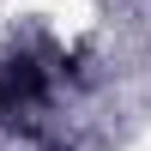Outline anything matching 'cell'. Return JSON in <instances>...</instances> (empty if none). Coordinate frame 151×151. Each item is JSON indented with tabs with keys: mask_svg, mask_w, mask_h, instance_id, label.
<instances>
[{
	"mask_svg": "<svg viewBox=\"0 0 151 151\" xmlns=\"http://www.w3.org/2000/svg\"><path fill=\"white\" fill-rule=\"evenodd\" d=\"M36 103H42V67L30 55L0 60V121H24Z\"/></svg>",
	"mask_w": 151,
	"mask_h": 151,
	"instance_id": "cell-1",
	"label": "cell"
},
{
	"mask_svg": "<svg viewBox=\"0 0 151 151\" xmlns=\"http://www.w3.org/2000/svg\"><path fill=\"white\" fill-rule=\"evenodd\" d=\"M48 151H67V145H48Z\"/></svg>",
	"mask_w": 151,
	"mask_h": 151,
	"instance_id": "cell-2",
	"label": "cell"
}]
</instances>
